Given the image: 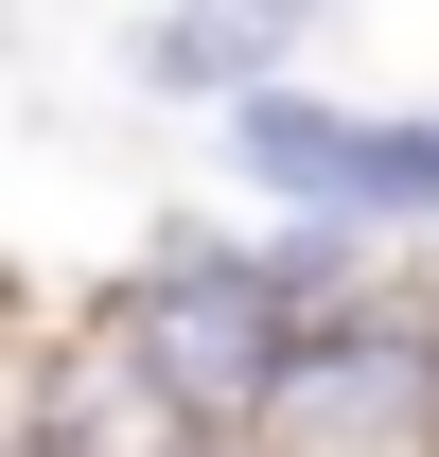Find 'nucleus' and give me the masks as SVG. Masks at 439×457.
Returning a JSON list of instances; mask_svg holds the SVG:
<instances>
[{"label":"nucleus","instance_id":"obj_1","mask_svg":"<svg viewBox=\"0 0 439 457\" xmlns=\"http://www.w3.org/2000/svg\"><path fill=\"white\" fill-rule=\"evenodd\" d=\"M106 317H123V352H141L211 440H264V387H281V352H299V299L264 282V228H194L176 212L106 282Z\"/></svg>","mask_w":439,"mask_h":457},{"label":"nucleus","instance_id":"obj_2","mask_svg":"<svg viewBox=\"0 0 439 457\" xmlns=\"http://www.w3.org/2000/svg\"><path fill=\"white\" fill-rule=\"evenodd\" d=\"M264 457H439V335H422V282H369L352 317H317V335L281 352Z\"/></svg>","mask_w":439,"mask_h":457},{"label":"nucleus","instance_id":"obj_3","mask_svg":"<svg viewBox=\"0 0 439 457\" xmlns=\"http://www.w3.org/2000/svg\"><path fill=\"white\" fill-rule=\"evenodd\" d=\"M18 457H211V422L123 352V317H54L36 335V404H18Z\"/></svg>","mask_w":439,"mask_h":457},{"label":"nucleus","instance_id":"obj_4","mask_svg":"<svg viewBox=\"0 0 439 457\" xmlns=\"http://www.w3.org/2000/svg\"><path fill=\"white\" fill-rule=\"evenodd\" d=\"M264 71H299V36L246 18V0H159V18H141V88H176V106H228V88H264Z\"/></svg>","mask_w":439,"mask_h":457},{"label":"nucleus","instance_id":"obj_5","mask_svg":"<svg viewBox=\"0 0 439 457\" xmlns=\"http://www.w3.org/2000/svg\"><path fill=\"white\" fill-rule=\"evenodd\" d=\"M334 212H352V228H439V106H352Z\"/></svg>","mask_w":439,"mask_h":457},{"label":"nucleus","instance_id":"obj_6","mask_svg":"<svg viewBox=\"0 0 439 457\" xmlns=\"http://www.w3.org/2000/svg\"><path fill=\"white\" fill-rule=\"evenodd\" d=\"M246 18H281V36H317V0H246Z\"/></svg>","mask_w":439,"mask_h":457}]
</instances>
